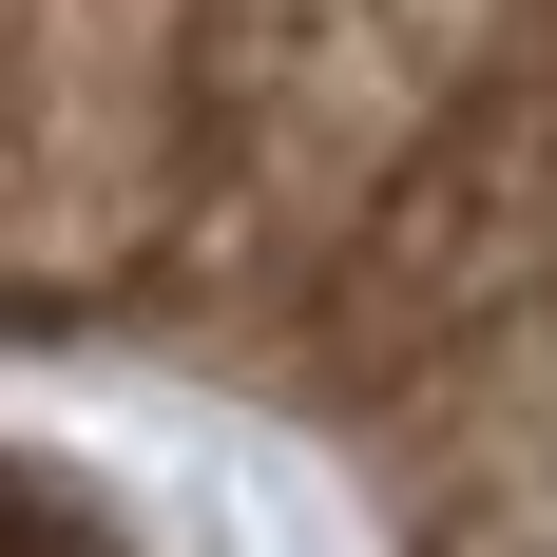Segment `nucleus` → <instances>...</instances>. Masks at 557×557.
Here are the masks:
<instances>
[{
  "instance_id": "1",
  "label": "nucleus",
  "mask_w": 557,
  "mask_h": 557,
  "mask_svg": "<svg viewBox=\"0 0 557 557\" xmlns=\"http://www.w3.org/2000/svg\"><path fill=\"white\" fill-rule=\"evenodd\" d=\"M212 173V0H20V288L154 270Z\"/></svg>"
}]
</instances>
